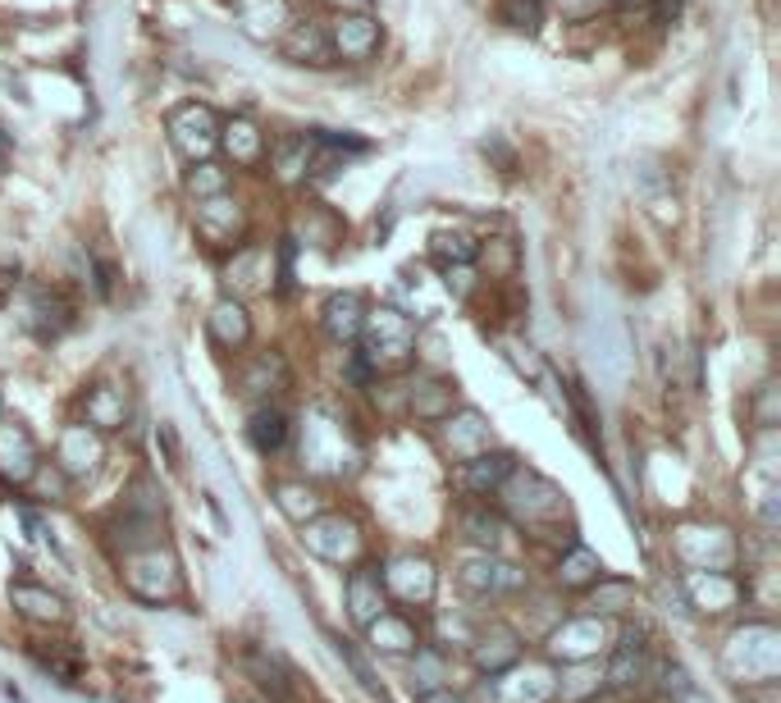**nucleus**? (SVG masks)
I'll return each mask as SVG.
<instances>
[{
	"mask_svg": "<svg viewBox=\"0 0 781 703\" xmlns=\"http://www.w3.org/2000/svg\"><path fill=\"white\" fill-rule=\"evenodd\" d=\"M371 329V343L361 352L366 366H407L411 352H416V325L403 316V311H366V325L361 333Z\"/></svg>",
	"mask_w": 781,
	"mask_h": 703,
	"instance_id": "1",
	"label": "nucleus"
},
{
	"mask_svg": "<svg viewBox=\"0 0 781 703\" xmlns=\"http://www.w3.org/2000/svg\"><path fill=\"white\" fill-rule=\"evenodd\" d=\"M165 133L184 161H211L220 151V115L211 106H201V101H188V106H178L170 115Z\"/></svg>",
	"mask_w": 781,
	"mask_h": 703,
	"instance_id": "2",
	"label": "nucleus"
},
{
	"mask_svg": "<svg viewBox=\"0 0 781 703\" xmlns=\"http://www.w3.org/2000/svg\"><path fill=\"white\" fill-rule=\"evenodd\" d=\"M325 33H329L334 60H343V65H366L375 50H380V42H384L380 19L366 14V10H343Z\"/></svg>",
	"mask_w": 781,
	"mask_h": 703,
	"instance_id": "3",
	"label": "nucleus"
},
{
	"mask_svg": "<svg viewBox=\"0 0 781 703\" xmlns=\"http://www.w3.org/2000/svg\"><path fill=\"white\" fill-rule=\"evenodd\" d=\"M243 229H247V211H243V201H233L229 192L197 201V233L211 247H229L233 238H243Z\"/></svg>",
	"mask_w": 781,
	"mask_h": 703,
	"instance_id": "4",
	"label": "nucleus"
},
{
	"mask_svg": "<svg viewBox=\"0 0 781 703\" xmlns=\"http://www.w3.org/2000/svg\"><path fill=\"white\" fill-rule=\"evenodd\" d=\"M279 50H283V60H293V65H311V69L334 65L329 33L316 19H289V28L279 33Z\"/></svg>",
	"mask_w": 781,
	"mask_h": 703,
	"instance_id": "5",
	"label": "nucleus"
},
{
	"mask_svg": "<svg viewBox=\"0 0 781 703\" xmlns=\"http://www.w3.org/2000/svg\"><path fill=\"white\" fill-rule=\"evenodd\" d=\"M220 151L229 155V165H238V169H256L260 161H266V133H260V124L256 119H229L220 124Z\"/></svg>",
	"mask_w": 781,
	"mask_h": 703,
	"instance_id": "6",
	"label": "nucleus"
},
{
	"mask_svg": "<svg viewBox=\"0 0 781 703\" xmlns=\"http://www.w3.org/2000/svg\"><path fill=\"white\" fill-rule=\"evenodd\" d=\"M636 188H640L644 211L654 215V220H663V224L676 220V192H672V174L663 169V161H654V155H649V161H640Z\"/></svg>",
	"mask_w": 781,
	"mask_h": 703,
	"instance_id": "7",
	"label": "nucleus"
},
{
	"mask_svg": "<svg viewBox=\"0 0 781 703\" xmlns=\"http://www.w3.org/2000/svg\"><path fill=\"white\" fill-rule=\"evenodd\" d=\"M233 19L247 37H279L289 28V0H233Z\"/></svg>",
	"mask_w": 781,
	"mask_h": 703,
	"instance_id": "8",
	"label": "nucleus"
},
{
	"mask_svg": "<svg viewBox=\"0 0 781 703\" xmlns=\"http://www.w3.org/2000/svg\"><path fill=\"white\" fill-rule=\"evenodd\" d=\"M361 325H366V297L361 293H334L325 302V333L334 343H357Z\"/></svg>",
	"mask_w": 781,
	"mask_h": 703,
	"instance_id": "9",
	"label": "nucleus"
},
{
	"mask_svg": "<svg viewBox=\"0 0 781 703\" xmlns=\"http://www.w3.org/2000/svg\"><path fill=\"white\" fill-rule=\"evenodd\" d=\"M206 329H211V338H215L220 348L238 352V348L247 343V338H252V316H247V306H243V302L224 297V302L211 306V316H206Z\"/></svg>",
	"mask_w": 781,
	"mask_h": 703,
	"instance_id": "10",
	"label": "nucleus"
},
{
	"mask_svg": "<svg viewBox=\"0 0 781 703\" xmlns=\"http://www.w3.org/2000/svg\"><path fill=\"white\" fill-rule=\"evenodd\" d=\"M69 325H73V306L56 289H37L28 302V329L37 338H60Z\"/></svg>",
	"mask_w": 781,
	"mask_h": 703,
	"instance_id": "11",
	"label": "nucleus"
},
{
	"mask_svg": "<svg viewBox=\"0 0 781 703\" xmlns=\"http://www.w3.org/2000/svg\"><path fill=\"white\" fill-rule=\"evenodd\" d=\"M512 457L508 453H476V457H466L462 461V471H457V480H462V489H471V493H489V489H499L508 476H512Z\"/></svg>",
	"mask_w": 781,
	"mask_h": 703,
	"instance_id": "12",
	"label": "nucleus"
},
{
	"mask_svg": "<svg viewBox=\"0 0 781 703\" xmlns=\"http://www.w3.org/2000/svg\"><path fill=\"white\" fill-rule=\"evenodd\" d=\"M101 461V438L88 430V425H73V430H65V438H60V471L65 476H88L92 466Z\"/></svg>",
	"mask_w": 781,
	"mask_h": 703,
	"instance_id": "13",
	"label": "nucleus"
},
{
	"mask_svg": "<svg viewBox=\"0 0 781 703\" xmlns=\"http://www.w3.org/2000/svg\"><path fill=\"white\" fill-rule=\"evenodd\" d=\"M348 604H352V617L357 621H371L375 617H384V581H380V571H371V566H361L357 576L348 581Z\"/></svg>",
	"mask_w": 781,
	"mask_h": 703,
	"instance_id": "14",
	"label": "nucleus"
},
{
	"mask_svg": "<svg viewBox=\"0 0 781 703\" xmlns=\"http://www.w3.org/2000/svg\"><path fill=\"white\" fill-rule=\"evenodd\" d=\"M444 438H448V448L466 461V457H476V453H485L489 448V425L480 421V415L476 411H462L457 415V421H453V415H444Z\"/></svg>",
	"mask_w": 781,
	"mask_h": 703,
	"instance_id": "15",
	"label": "nucleus"
},
{
	"mask_svg": "<svg viewBox=\"0 0 781 703\" xmlns=\"http://www.w3.org/2000/svg\"><path fill=\"white\" fill-rule=\"evenodd\" d=\"M453 402H457V384L448 379H421L411 388V411L421 421H444V415H453Z\"/></svg>",
	"mask_w": 781,
	"mask_h": 703,
	"instance_id": "16",
	"label": "nucleus"
},
{
	"mask_svg": "<svg viewBox=\"0 0 781 703\" xmlns=\"http://www.w3.org/2000/svg\"><path fill=\"white\" fill-rule=\"evenodd\" d=\"M83 411H88V425H92V430H119V425H124V415H128L124 394H119V388H110V384L88 388Z\"/></svg>",
	"mask_w": 781,
	"mask_h": 703,
	"instance_id": "17",
	"label": "nucleus"
},
{
	"mask_svg": "<svg viewBox=\"0 0 781 703\" xmlns=\"http://www.w3.org/2000/svg\"><path fill=\"white\" fill-rule=\"evenodd\" d=\"M266 155H270V169H275L279 184H302L306 161H311V138H283Z\"/></svg>",
	"mask_w": 781,
	"mask_h": 703,
	"instance_id": "18",
	"label": "nucleus"
},
{
	"mask_svg": "<svg viewBox=\"0 0 781 703\" xmlns=\"http://www.w3.org/2000/svg\"><path fill=\"white\" fill-rule=\"evenodd\" d=\"M644 631H627V640H621V648H617V663H613V676L608 681L617 686V690H636L640 686V676H644Z\"/></svg>",
	"mask_w": 781,
	"mask_h": 703,
	"instance_id": "19",
	"label": "nucleus"
},
{
	"mask_svg": "<svg viewBox=\"0 0 781 703\" xmlns=\"http://www.w3.org/2000/svg\"><path fill=\"white\" fill-rule=\"evenodd\" d=\"M252 444H256V453H279L283 444H289V415L283 411H275V407H260L256 415H252Z\"/></svg>",
	"mask_w": 781,
	"mask_h": 703,
	"instance_id": "20",
	"label": "nucleus"
},
{
	"mask_svg": "<svg viewBox=\"0 0 781 703\" xmlns=\"http://www.w3.org/2000/svg\"><path fill=\"white\" fill-rule=\"evenodd\" d=\"M10 598H14V608L23 612V617H33V621H60L65 617V604L50 589H37V585H14L10 589Z\"/></svg>",
	"mask_w": 781,
	"mask_h": 703,
	"instance_id": "21",
	"label": "nucleus"
},
{
	"mask_svg": "<svg viewBox=\"0 0 781 703\" xmlns=\"http://www.w3.org/2000/svg\"><path fill=\"white\" fill-rule=\"evenodd\" d=\"M283 384H289L283 361H279V356H260L256 366H247V375H243V394H247V398H266V394H279Z\"/></svg>",
	"mask_w": 781,
	"mask_h": 703,
	"instance_id": "22",
	"label": "nucleus"
},
{
	"mask_svg": "<svg viewBox=\"0 0 781 703\" xmlns=\"http://www.w3.org/2000/svg\"><path fill=\"white\" fill-rule=\"evenodd\" d=\"M430 256L439 260V266H476V256H480V247H476V238H466V233H434L430 238Z\"/></svg>",
	"mask_w": 781,
	"mask_h": 703,
	"instance_id": "23",
	"label": "nucleus"
},
{
	"mask_svg": "<svg viewBox=\"0 0 781 703\" xmlns=\"http://www.w3.org/2000/svg\"><path fill=\"white\" fill-rule=\"evenodd\" d=\"M188 192H193L197 201H201V197L229 192V169L215 165V161H193V169H188Z\"/></svg>",
	"mask_w": 781,
	"mask_h": 703,
	"instance_id": "24",
	"label": "nucleus"
},
{
	"mask_svg": "<svg viewBox=\"0 0 781 703\" xmlns=\"http://www.w3.org/2000/svg\"><path fill=\"white\" fill-rule=\"evenodd\" d=\"M33 658L56 676V681H65V686H73L78 681V671H83V663H78V654L73 648H65V644H50V648H33Z\"/></svg>",
	"mask_w": 781,
	"mask_h": 703,
	"instance_id": "25",
	"label": "nucleus"
},
{
	"mask_svg": "<svg viewBox=\"0 0 781 703\" xmlns=\"http://www.w3.org/2000/svg\"><path fill=\"white\" fill-rule=\"evenodd\" d=\"M499 19L508 23V28H516V33H539L544 5H539V0H503V5H499Z\"/></svg>",
	"mask_w": 781,
	"mask_h": 703,
	"instance_id": "26",
	"label": "nucleus"
},
{
	"mask_svg": "<svg viewBox=\"0 0 781 703\" xmlns=\"http://www.w3.org/2000/svg\"><path fill=\"white\" fill-rule=\"evenodd\" d=\"M329 644H334V654H338V658H343V663L352 667V676H357L361 686H366V690H380V676L371 671V663H366V658L357 654V644H352V640H343V635H329Z\"/></svg>",
	"mask_w": 781,
	"mask_h": 703,
	"instance_id": "27",
	"label": "nucleus"
},
{
	"mask_svg": "<svg viewBox=\"0 0 781 703\" xmlns=\"http://www.w3.org/2000/svg\"><path fill=\"white\" fill-rule=\"evenodd\" d=\"M558 576H562V585H590L598 576V558L585 553V549H571L567 562L558 566Z\"/></svg>",
	"mask_w": 781,
	"mask_h": 703,
	"instance_id": "28",
	"label": "nucleus"
},
{
	"mask_svg": "<svg viewBox=\"0 0 781 703\" xmlns=\"http://www.w3.org/2000/svg\"><path fill=\"white\" fill-rule=\"evenodd\" d=\"M252 676H256V686L266 690V694H275L279 703H289V699H293L289 681H283V671H279L275 663H266V658H252Z\"/></svg>",
	"mask_w": 781,
	"mask_h": 703,
	"instance_id": "29",
	"label": "nucleus"
},
{
	"mask_svg": "<svg viewBox=\"0 0 781 703\" xmlns=\"http://www.w3.org/2000/svg\"><path fill=\"white\" fill-rule=\"evenodd\" d=\"M439 681H444V658L439 654H416V667H411V686H421V694H430V690H439Z\"/></svg>",
	"mask_w": 781,
	"mask_h": 703,
	"instance_id": "30",
	"label": "nucleus"
},
{
	"mask_svg": "<svg viewBox=\"0 0 781 703\" xmlns=\"http://www.w3.org/2000/svg\"><path fill=\"white\" fill-rule=\"evenodd\" d=\"M480 151H485V155H493V161H499V165H503L508 174L516 169V151H512V147H508V142H503L499 133H489V138L480 142Z\"/></svg>",
	"mask_w": 781,
	"mask_h": 703,
	"instance_id": "31",
	"label": "nucleus"
},
{
	"mask_svg": "<svg viewBox=\"0 0 781 703\" xmlns=\"http://www.w3.org/2000/svg\"><path fill=\"white\" fill-rule=\"evenodd\" d=\"M466 530H471V539H480V543H493L499 539V520L485 516V512H471L466 516Z\"/></svg>",
	"mask_w": 781,
	"mask_h": 703,
	"instance_id": "32",
	"label": "nucleus"
},
{
	"mask_svg": "<svg viewBox=\"0 0 781 703\" xmlns=\"http://www.w3.org/2000/svg\"><path fill=\"white\" fill-rule=\"evenodd\" d=\"M754 421H759L763 430H768V425H777V384H763L759 407H754Z\"/></svg>",
	"mask_w": 781,
	"mask_h": 703,
	"instance_id": "33",
	"label": "nucleus"
},
{
	"mask_svg": "<svg viewBox=\"0 0 781 703\" xmlns=\"http://www.w3.org/2000/svg\"><path fill=\"white\" fill-rule=\"evenodd\" d=\"M444 279L457 297H471V266H444Z\"/></svg>",
	"mask_w": 781,
	"mask_h": 703,
	"instance_id": "34",
	"label": "nucleus"
},
{
	"mask_svg": "<svg viewBox=\"0 0 781 703\" xmlns=\"http://www.w3.org/2000/svg\"><path fill=\"white\" fill-rule=\"evenodd\" d=\"M558 5H562V14H567V19H590V14L604 10L608 0H558Z\"/></svg>",
	"mask_w": 781,
	"mask_h": 703,
	"instance_id": "35",
	"label": "nucleus"
},
{
	"mask_svg": "<svg viewBox=\"0 0 781 703\" xmlns=\"http://www.w3.org/2000/svg\"><path fill=\"white\" fill-rule=\"evenodd\" d=\"M293 289V243L279 247V293Z\"/></svg>",
	"mask_w": 781,
	"mask_h": 703,
	"instance_id": "36",
	"label": "nucleus"
},
{
	"mask_svg": "<svg viewBox=\"0 0 781 703\" xmlns=\"http://www.w3.org/2000/svg\"><path fill=\"white\" fill-rule=\"evenodd\" d=\"M654 5H658V19H676V14H681V0H654Z\"/></svg>",
	"mask_w": 781,
	"mask_h": 703,
	"instance_id": "37",
	"label": "nucleus"
},
{
	"mask_svg": "<svg viewBox=\"0 0 781 703\" xmlns=\"http://www.w3.org/2000/svg\"><path fill=\"white\" fill-rule=\"evenodd\" d=\"M421 703H462V699H457V694L448 699L444 690H430V694H421Z\"/></svg>",
	"mask_w": 781,
	"mask_h": 703,
	"instance_id": "38",
	"label": "nucleus"
},
{
	"mask_svg": "<svg viewBox=\"0 0 781 703\" xmlns=\"http://www.w3.org/2000/svg\"><path fill=\"white\" fill-rule=\"evenodd\" d=\"M617 5H644V0H617Z\"/></svg>",
	"mask_w": 781,
	"mask_h": 703,
	"instance_id": "39",
	"label": "nucleus"
},
{
	"mask_svg": "<svg viewBox=\"0 0 781 703\" xmlns=\"http://www.w3.org/2000/svg\"><path fill=\"white\" fill-rule=\"evenodd\" d=\"M338 5H361V0H338Z\"/></svg>",
	"mask_w": 781,
	"mask_h": 703,
	"instance_id": "40",
	"label": "nucleus"
}]
</instances>
